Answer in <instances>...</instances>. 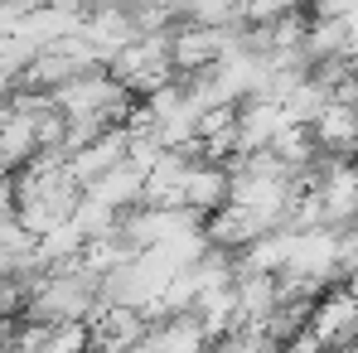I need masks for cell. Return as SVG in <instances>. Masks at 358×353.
I'll return each instance as SVG.
<instances>
[{
  "label": "cell",
  "instance_id": "obj_1",
  "mask_svg": "<svg viewBox=\"0 0 358 353\" xmlns=\"http://www.w3.org/2000/svg\"><path fill=\"white\" fill-rule=\"evenodd\" d=\"M305 329L324 344V353L354 344V339H358V295L349 291V286H344V291L320 295V300L310 305V324H305Z\"/></svg>",
  "mask_w": 358,
  "mask_h": 353
}]
</instances>
